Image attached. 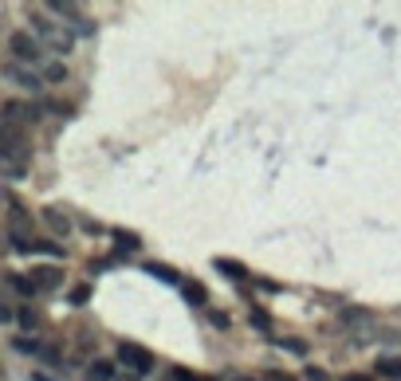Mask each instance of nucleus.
<instances>
[{"label": "nucleus", "mask_w": 401, "mask_h": 381, "mask_svg": "<svg viewBox=\"0 0 401 381\" xmlns=\"http://www.w3.org/2000/svg\"><path fill=\"white\" fill-rule=\"evenodd\" d=\"M4 48H8V60L12 63H20V67H48V60H43V55H48V51H43V43L36 40V36H32L28 28H12L8 36H4Z\"/></svg>", "instance_id": "obj_1"}, {"label": "nucleus", "mask_w": 401, "mask_h": 381, "mask_svg": "<svg viewBox=\"0 0 401 381\" xmlns=\"http://www.w3.org/2000/svg\"><path fill=\"white\" fill-rule=\"evenodd\" d=\"M114 358H118V366H126L130 373H138V377H150L154 370H158V358H154V350H146L142 342H118V350H114Z\"/></svg>", "instance_id": "obj_2"}, {"label": "nucleus", "mask_w": 401, "mask_h": 381, "mask_svg": "<svg viewBox=\"0 0 401 381\" xmlns=\"http://www.w3.org/2000/svg\"><path fill=\"white\" fill-rule=\"evenodd\" d=\"M4 122L8 126H40L43 122V102L40 99H4Z\"/></svg>", "instance_id": "obj_3"}, {"label": "nucleus", "mask_w": 401, "mask_h": 381, "mask_svg": "<svg viewBox=\"0 0 401 381\" xmlns=\"http://www.w3.org/2000/svg\"><path fill=\"white\" fill-rule=\"evenodd\" d=\"M4 75H8V79L24 90V95H32V99H43V87H48V83H43L40 71L20 67V63H12V60H8V63H4Z\"/></svg>", "instance_id": "obj_4"}, {"label": "nucleus", "mask_w": 401, "mask_h": 381, "mask_svg": "<svg viewBox=\"0 0 401 381\" xmlns=\"http://www.w3.org/2000/svg\"><path fill=\"white\" fill-rule=\"evenodd\" d=\"M28 275H32V283L40 287V295H48V291H60L63 283H67L63 268H55V263H36V268H32Z\"/></svg>", "instance_id": "obj_5"}, {"label": "nucleus", "mask_w": 401, "mask_h": 381, "mask_svg": "<svg viewBox=\"0 0 401 381\" xmlns=\"http://www.w3.org/2000/svg\"><path fill=\"white\" fill-rule=\"evenodd\" d=\"M43 8H48L51 16L67 20V24H79V32H83V36H90V32H95V28L87 24V16H83V8H79V4H71V0H48Z\"/></svg>", "instance_id": "obj_6"}, {"label": "nucleus", "mask_w": 401, "mask_h": 381, "mask_svg": "<svg viewBox=\"0 0 401 381\" xmlns=\"http://www.w3.org/2000/svg\"><path fill=\"white\" fill-rule=\"evenodd\" d=\"M40 216H43V224L51 228V236H55V240H67L71 228H75V224H71V216H67L63 209H55V205H48V209H43Z\"/></svg>", "instance_id": "obj_7"}, {"label": "nucleus", "mask_w": 401, "mask_h": 381, "mask_svg": "<svg viewBox=\"0 0 401 381\" xmlns=\"http://www.w3.org/2000/svg\"><path fill=\"white\" fill-rule=\"evenodd\" d=\"M4 283H8L12 291L20 295V299H40V287H36V283H32V275L28 271H8V275H4Z\"/></svg>", "instance_id": "obj_8"}, {"label": "nucleus", "mask_w": 401, "mask_h": 381, "mask_svg": "<svg viewBox=\"0 0 401 381\" xmlns=\"http://www.w3.org/2000/svg\"><path fill=\"white\" fill-rule=\"evenodd\" d=\"M212 268L224 271V275H229L232 283H248V279H256V275H252V271L244 268L240 260H229V256H217V260H212Z\"/></svg>", "instance_id": "obj_9"}, {"label": "nucleus", "mask_w": 401, "mask_h": 381, "mask_svg": "<svg viewBox=\"0 0 401 381\" xmlns=\"http://www.w3.org/2000/svg\"><path fill=\"white\" fill-rule=\"evenodd\" d=\"M16 319H20L24 334H40L43 326H48V319H43V311H40V307H32V303H24L20 311H16Z\"/></svg>", "instance_id": "obj_10"}, {"label": "nucleus", "mask_w": 401, "mask_h": 381, "mask_svg": "<svg viewBox=\"0 0 401 381\" xmlns=\"http://www.w3.org/2000/svg\"><path fill=\"white\" fill-rule=\"evenodd\" d=\"M118 361L111 358H90V370H87V381H118Z\"/></svg>", "instance_id": "obj_11"}, {"label": "nucleus", "mask_w": 401, "mask_h": 381, "mask_svg": "<svg viewBox=\"0 0 401 381\" xmlns=\"http://www.w3.org/2000/svg\"><path fill=\"white\" fill-rule=\"evenodd\" d=\"M12 350H20V354H28V358H43V350H48V342L40 338V334H12Z\"/></svg>", "instance_id": "obj_12"}, {"label": "nucleus", "mask_w": 401, "mask_h": 381, "mask_svg": "<svg viewBox=\"0 0 401 381\" xmlns=\"http://www.w3.org/2000/svg\"><path fill=\"white\" fill-rule=\"evenodd\" d=\"M248 326H256L260 334H271V338H276V322H271V314L264 311V307H260L256 299L248 303Z\"/></svg>", "instance_id": "obj_13"}, {"label": "nucleus", "mask_w": 401, "mask_h": 381, "mask_svg": "<svg viewBox=\"0 0 401 381\" xmlns=\"http://www.w3.org/2000/svg\"><path fill=\"white\" fill-rule=\"evenodd\" d=\"M40 75H43V83H48V87H67V83H71V67L63 60H51Z\"/></svg>", "instance_id": "obj_14"}, {"label": "nucleus", "mask_w": 401, "mask_h": 381, "mask_svg": "<svg viewBox=\"0 0 401 381\" xmlns=\"http://www.w3.org/2000/svg\"><path fill=\"white\" fill-rule=\"evenodd\" d=\"M181 295H185V303H193V307H209V287L200 279H185L181 283Z\"/></svg>", "instance_id": "obj_15"}, {"label": "nucleus", "mask_w": 401, "mask_h": 381, "mask_svg": "<svg viewBox=\"0 0 401 381\" xmlns=\"http://www.w3.org/2000/svg\"><path fill=\"white\" fill-rule=\"evenodd\" d=\"M271 346H276V350H283V354H295V358H307V354H311V346H307L303 338H287V334H276V338H271Z\"/></svg>", "instance_id": "obj_16"}, {"label": "nucleus", "mask_w": 401, "mask_h": 381, "mask_svg": "<svg viewBox=\"0 0 401 381\" xmlns=\"http://www.w3.org/2000/svg\"><path fill=\"white\" fill-rule=\"evenodd\" d=\"M146 275H154V279H161V283H170V287H181V283H185V279H177V271H173L170 263H158V260L146 263Z\"/></svg>", "instance_id": "obj_17"}, {"label": "nucleus", "mask_w": 401, "mask_h": 381, "mask_svg": "<svg viewBox=\"0 0 401 381\" xmlns=\"http://www.w3.org/2000/svg\"><path fill=\"white\" fill-rule=\"evenodd\" d=\"M378 377L401 381V358H378Z\"/></svg>", "instance_id": "obj_18"}, {"label": "nucleus", "mask_w": 401, "mask_h": 381, "mask_svg": "<svg viewBox=\"0 0 401 381\" xmlns=\"http://www.w3.org/2000/svg\"><path fill=\"white\" fill-rule=\"evenodd\" d=\"M111 236L118 240V248H126V251H142V236H138V232H122V228H114Z\"/></svg>", "instance_id": "obj_19"}, {"label": "nucleus", "mask_w": 401, "mask_h": 381, "mask_svg": "<svg viewBox=\"0 0 401 381\" xmlns=\"http://www.w3.org/2000/svg\"><path fill=\"white\" fill-rule=\"evenodd\" d=\"M173 381H221V377H209V373H197V370H185V366H173Z\"/></svg>", "instance_id": "obj_20"}, {"label": "nucleus", "mask_w": 401, "mask_h": 381, "mask_svg": "<svg viewBox=\"0 0 401 381\" xmlns=\"http://www.w3.org/2000/svg\"><path fill=\"white\" fill-rule=\"evenodd\" d=\"M40 102H43V114H51V118H67L71 114V106L60 99H40Z\"/></svg>", "instance_id": "obj_21"}, {"label": "nucleus", "mask_w": 401, "mask_h": 381, "mask_svg": "<svg viewBox=\"0 0 401 381\" xmlns=\"http://www.w3.org/2000/svg\"><path fill=\"white\" fill-rule=\"evenodd\" d=\"M67 303H71V307H87V303H90V283H79V287H71Z\"/></svg>", "instance_id": "obj_22"}, {"label": "nucleus", "mask_w": 401, "mask_h": 381, "mask_svg": "<svg viewBox=\"0 0 401 381\" xmlns=\"http://www.w3.org/2000/svg\"><path fill=\"white\" fill-rule=\"evenodd\" d=\"M209 322L217 326V331H232V314H229V311H217V307H209Z\"/></svg>", "instance_id": "obj_23"}, {"label": "nucleus", "mask_w": 401, "mask_h": 381, "mask_svg": "<svg viewBox=\"0 0 401 381\" xmlns=\"http://www.w3.org/2000/svg\"><path fill=\"white\" fill-rule=\"evenodd\" d=\"M260 381H295L287 370H276V366H268V370L260 373Z\"/></svg>", "instance_id": "obj_24"}, {"label": "nucleus", "mask_w": 401, "mask_h": 381, "mask_svg": "<svg viewBox=\"0 0 401 381\" xmlns=\"http://www.w3.org/2000/svg\"><path fill=\"white\" fill-rule=\"evenodd\" d=\"M79 228H83V232H90V236H99V232H107L99 221H90V216H79Z\"/></svg>", "instance_id": "obj_25"}, {"label": "nucleus", "mask_w": 401, "mask_h": 381, "mask_svg": "<svg viewBox=\"0 0 401 381\" xmlns=\"http://www.w3.org/2000/svg\"><path fill=\"white\" fill-rule=\"evenodd\" d=\"M252 283H256L260 291H268V295H280V291H283V287H280L276 279H252Z\"/></svg>", "instance_id": "obj_26"}, {"label": "nucleus", "mask_w": 401, "mask_h": 381, "mask_svg": "<svg viewBox=\"0 0 401 381\" xmlns=\"http://www.w3.org/2000/svg\"><path fill=\"white\" fill-rule=\"evenodd\" d=\"M4 173H8V181H24L28 177V165H4Z\"/></svg>", "instance_id": "obj_27"}, {"label": "nucleus", "mask_w": 401, "mask_h": 381, "mask_svg": "<svg viewBox=\"0 0 401 381\" xmlns=\"http://www.w3.org/2000/svg\"><path fill=\"white\" fill-rule=\"evenodd\" d=\"M0 322H4V326H12V322H16V307H12V303H4V307H0Z\"/></svg>", "instance_id": "obj_28"}, {"label": "nucleus", "mask_w": 401, "mask_h": 381, "mask_svg": "<svg viewBox=\"0 0 401 381\" xmlns=\"http://www.w3.org/2000/svg\"><path fill=\"white\" fill-rule=\"evenodd\" d=\"M342 381H374V377H370V373H346Z\"/></svg>", "instance_id": "obj_29"}, {"label": "nucleus", "mask_w": 401, "mask_h": 381, "mask_svg": "<svg viewBox=\"0 0 401 381\" xmlns=\"http://www.w3.org/2000/svg\"><path fill=\"white\" fill-rule=\"evenodd\" d=\"M118 381H142V377H138V373H130V370H126V373H122Z\"/></svg>", "instance_id": "obj_30"}, {"label": "nucleus", "mask_w": 401, "mask_h": 381, "mask_svg": "<svg viewBox=\"0 0 401 381\" xmlns=\"http://www.w3.org/2000/svg\"><path fill=\"white\" fill-rule=\"evenodd\" d=\"M232 381H260V377H232Z\"/></svg>", "instance_id": "obj_31"}]
</instances>
